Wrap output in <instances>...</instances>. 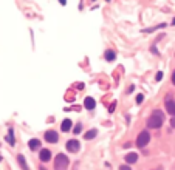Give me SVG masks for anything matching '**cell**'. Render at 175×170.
I'll return each instance as SVG.
<instances>
[{
  "instance_id": "7a4b0ae2",
  "label": "cell",
  "mask_w": 175,
  "mask_h": 170,
  "mask_svg": "<svg viewBox=\"0 0 175 170\" xmlns=\"http://www.w3.org/2000/svg\"><path fill=\"white\" fill-rule=\"evenodd\" d=\"M68 167V158L67 155L59 153L54 159V170H67Z\"/></svg>"
},
{
  "instance_id": "ffe728a7",
  "label": "cell",
  "mask_w": 175,
  "mask_h": 170,
  "mask_svg": "<svg viewBox=\"0 0 175 170\" xmlns=\"http://www.w3.org/2000/svg\"><path fill=\"white\" fill-rule=\"evenodd\" d=\"M170 125L175 128V116H172V119H170Z\"/></svg>"
},
{
  "instance_id": "6da1fadb",
  "label": "cell",
  "mask_w": 175,
  "mask_h": 170,
  "mask_svg": "<svg viewBox=\"0 0 175 170\" xmlns=\"http://www.w3.org/2000/svg\"><path fill=\"white\" fill-rule=\"evenodd\" d=\"M164 122V113L161 110H154L147 119V127L149 128H160Z\"/></svg>"
},
{
  "instance_id": "5bb4252c",
  "label": "cell",
  "mask_w": 175,
  "mask_h": 170,
  "mask_svg": "<svg viewBox=\"0 0 175 170\" xmlns=\"http://www.w3.org/2000/svg\"><path fill=\"white\" fill-rule=\"evenodd\" d=\"M105 60H109V62H112V60H115V57H116V54H115V53H113L112 50H107V51H105Z\"/></svg>"
},
{
  "instance_id": "ba28073f",
  "label": "cell",
  "mask_w": 175,
  "mask_h": 170,
  "mask_svg": "<svg viewBox=\"0 0 175 170\" xmlns=\"http://www.w3.org/2000/svg\"><path fill=\"white\" fill-rule=\"evenodd\" d=\"M84 107H85L87 110H93V108L96 107V102H95L93 97H85V101H84Z\"/></svg>"
},
{
  "instance_id": "603a6c76",
  "label": "cell",
  "mask_w": 175,
  "mask_h": 170,
  "mask_svg": "<svg viewBox=\"0 0 175 170\" xmlns=\"http://www.w3.org/2000/svg\"><path fill=\"white\" fill-rule=\"evenodd\" d=\"M172 25H175V17H174V20H172Z\"/></svg>"
},
{
  "instance_id": "cb8c5ba5",
  "label": "cell",
  "mask_w": 175,
  "mask_h": 170,
  "mask_svg": "<svg viewBox=\"0 0 175 170\" xmlns=\"http://www.w3.org/2000/svg\"><path fill=\"white\" fill-rule=\"evenodd\" d=\"M40 170H47V169H44V167H42V169H40Z\"/></svg>"
},
{
  "instance_id": "5b68a950",
  "label": "cell",
  "mask_w": 175,
  "mask_h": 170,
  "mask_svg": "<svg viewBox=\"0 0 175 170\" xmlns=\"http://www.w3.org/2000/svg\"><path fill=\"white\" fill-rule=\"evenodd\" d=\"M58 139H59V136H58V133H56V131L50 130V131H47V133H45V141H47V142H51V144H54V142H58Z\"/></svg>"
},
{
  "instance_id": "44dd1931",
  "label": "cell",
  "mask_w": 175,
  "mask_h": 170,
  "mask_svg": "<svg viewBox=\"0 0 175 170\" xmlns=\"http://www.w3.org/2000/svg\"><path fill=\"white\" fill-rule=\"evenodd\" d=\"M133 88H135V87H133V85H132V87H129V90H127V93H132V91H133Z\"/></svg>"
},
{
  "instance_id": "e0dca14e",
  "label": "cell",
  "mask_w": 175,
  "mask_h": 170,
  "mask_svg": "<svg viewBox=\"0 0 175 170\" xmlns=\"http://www.w3.org/2000/svg\"><path fill=\"white\" fill-rule=\"evenodd\" d=\"M143 99H144V96H143V94H138V96H136V104H141Z\"/></svg>"
},
{
  "instance_id": "277c9868",
  "label": "cell",
  "mask_w": 175,
  "mask_h": 170,
  "mask_svg": "<svg viewBox=\"0 0 175 170\" xmlns=\"http://www.w3.org/2000/svg\"><path fill=\"white\" fill-rule=\"evenodd\" d=\"M79 147H81V144H79L78 139H70V141L67 142V150L71 153H76L79 152Z\"/></svg>"
},
{
  "instance_id": "9a60e30c",
  "label": "cell",
  "mask_w": 175,
  "mask_h": 170,
  "mask_svg": "<svg viewBox=\"0 0 175 170\" xmlns=\"http://www.w3.org/2000/svg\"><path fill=\"white\" fill-rule=\"evenodd\" d=\"M5 139L9 142L11 145H14V142H16V141H14V136H13V130H9V135H6V138H5Z\"/></svg>"
},
{
  "instance_id": "4fadbf2b",
  "label": "cell",
  "mask_w": 175,
  "mask_h": 170,
  "mask_svg": "<svg viewBox=\"0 0 175 170\" xmlns=\"http://www.w3.org/2000/svg\"><path fill=\"white\" fill-rule=\"evenodd\" d=\"M17 161H19V164H20V167L23 169V170H30V169H28V165H26V162H25L23 155H19V156H17Z\"/></svg>"
},
{
  "instance_id": "d6986e66",
  "label": "cell",
  "mask_w": 175,
  "mask_h": 170,
  "mask_svg": "<svg viewBox=\"0 0 175 170\" xmlns=\"http://www.w3.org/2000/svg\"><path fill=\"white\" fill-rule=\"evenodd\" d=\"M119 170H130V167H129V165H121Z\"/></svg>"
},
{
  "instance_id": "3957f363",
  "label": "cell",
  "mask_w": 175,
  "mask_h": 170,
  "mask_svg": "<svg viewBox=\"0 0 175 170\" xmlns=\"http://www.w3.org/2000/svg\"><path fill=\"white\" fill-rule=\"evenodd\" d=\"M149 139H150V135H149V131H141L138 136V139H136V145L138 147H146L147 144H149Z\"/></svg>"
},
{
  "instance_id": "9c48e42d",
  "label": "cell",
  "mask_w": 175,
  "mask_h": 170,
  "mask_svg": "<svg viewBox=\"0 0 175 170\" xmlns=\"http://www.w3.org/2000/svg\"><path fill=\"white\" fill-rule=\"evenodd\" d=\"M124 159H125V162H127V164H133V162L138 161V155H136V153H127Z\"/></svg>"
},
{
  "instance_id": "7c38bea8",
  "label": "cell",
  "mask_w": 175,
  "mask_h": 170,
  "mask_svg": "<svg viewBox=\"0 0 175 170\" xmlns=\"http://www.w3.org/2000/svg\"><path fill=\"white\" fill-rule=\"evenodd\" d=\"M60 128H62V131H68V130L71 128V121H70V119H64Z\"/></svg>"
},
{
  "instance_id": "30bf717a",
  "label": "cell",
  "mask_w": 175,
  "mask_h": 170,
  "mask_svg": "<svg viewBox=\"0 0 175 170\" xmlns=\"http://www.w3.org/2000/svg\"><path fill=\"white\" fill-rule=\"evenodd\" d=\"M28 147H30L31 150H37V149L40 147V141H39V139H30Z\"/></svg>"
},
{
  "instance_id": "d4e9b609",
  "label": "cell",
  "mask_w": 175,
  "mask_h": 170,
  "mask_svg": "<svg viewBox=\"0 0 175 170\" xmlns=\"http://www.w3.org/2000/svg\"><path fill=\"white\" fill-rule=\"evenodd\" d=\"M0 161H2V156H0Z\"/></svg>"
},
{
  "instance_id": "8fae6325",
  "label": "cell",
  "mask_w": 175,
  "mask_h": 170,
  "mask_svg": "<svg viewBox=\"0 0 175 170\" xmlns=\"http://www.w3.org/2000/svg\"><path fill=\"white\" fill-rule=\"evenodd\" d=\"M96 135H98V130H95V128H92V130H89L85 135H84V138H85V141H89V139H93Z\"/></svg>"
},
{
  "instance_id": "2e32d148",
  "label": "cell",
  "mask_w": 175,
  "mask_h": 170,
  "mask_svg": "<svg viewBox=\"0 0 175 170\" xmlns=\"http://www.w3.org/2000/svg\"><path fill=\"white\" fill-rule=\"evenodd\" d=\"M81 130H82V124H78V125L74 127V135L81 133Z\"/></svg>"
},
{
  "instance_id": "52a82bcc",
  "label": "cell",
  "mask_w": 175,
  "mask_h": 170,
  "mask_svg": "<svg viewBox=\"0 0 175 170\" xmlns=\"http://www.w3.org/2000/svg\"><path fill=\"white\" fill-rule=\"evenodd\" d=\"M166 110H167L169 115L175 116V101H170V99L166 101Z\"/></svg>"
},
{
  "instance_id": "8992f818",
  "label": "cell",
  "mask_w": 175,
  "mask_h": 170,
  "mask_svg": "<svg viewBox=\"0 0 175 170\" xmlns=\"http://www.w3.org/2000/svg\"><path fill=\"white\" fill-rule=\"evenodd\" d=\"M39 156H40V161L42 162H48V161L51 159V152L48 149H42L40 153H39Z\"/></svg>"
},
{
  "instance_id": "ac0fdd59",
  "label": "cell",
  "mask_w": 175,
  "mask_h": 170,
  "mask_svg": "<svg viewBox=\"0 0 175 170\" xmlns=\"http://www.w3.org/2000/svg\"><path fill=\"white\" fill-rule=\"evenodd\" d=\"M155 79H157V81H161V79H163V73H161V71L157 74V77H155Z\"/></svg>"
},
{
  "instance_id": "7402d4cb",
  "label": "cell",
  "mask_w": 175,
  "mask_h": 170,
  "mask_svg": "<svg viewBox=\"0 0 175 170\" xmlns=\"http://www.w3.org/2000/svg\"><path fill=\"white\" fill-rule=\"evenodd\" d=\"M172 82H174V85H175V70H174V73H172Z\"/></svg>"
}]
</instances>
